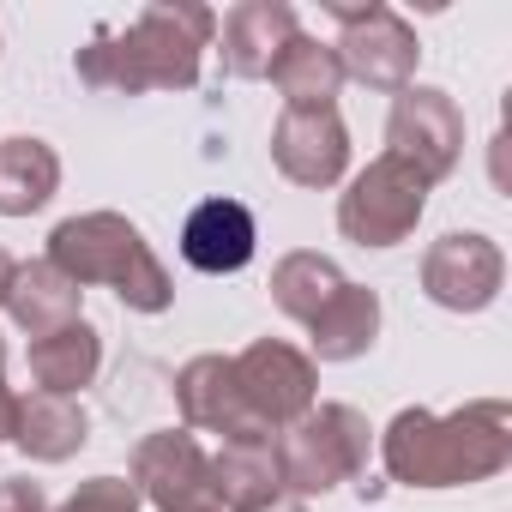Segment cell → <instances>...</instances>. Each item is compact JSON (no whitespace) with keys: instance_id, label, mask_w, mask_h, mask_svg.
I'll list each match as a JSON object with an SVG mask.
<instances>
[{"instance_id":"cell-1","label":"cell","mask_w":512,"mask_h":512,"mask_svg":"<svg viewBox=\"0 0 512 512\" xmlns=\"http://www.w3.org/2000/svg\"><path fill=\"white\" fill-rule=\"evenodd\" d=\"M380 464L398 488H470L512 464V410L506 398H476L452 416L398 410L380 428Z\"/></svg>"},{"instance_id":"cell-2","label":"cell","mask_w":512,"mask_h":512,"mask_svg":"<svg viewBox=\"0 0 512 512\" xmlns=\"http://www.w3.org/2000/svg\"><path fill=\"white\" fill-rule=\"evenodd\" d=\"M211 37H217L211 7H199V0H151L127 31H97L73 55V73L91 91H121V97L193 91Z\"/></svg>"},{"instance_id":"cell-3","label":"cell","mask_w":512,"mask_h":512,"mask_svg":"<svg viewBox=\"0 0 512 512\" xmlns=\"http://www.w3.org/2000/svg\"><path fill=\"white\" fill-rule=\"evenodd\" d=\"M49 266L61 278H73L79 290H91V284L115 290L121 308H133V314H163L175 302V284H169L163 260L139 235V223H127L121 211L61 217L55 235H49Z\"/></svg>"},{"instance_id":"cell-4","label":"cell","mask_w":512,"mask_h":512,"mask_svg":"<svg viewBox=\"0 0 512 512\" xmlns=\"http://www.w3.org/2000/svg\"><path fill=\"white\" fill-rule=\"evenodd\" d=\"M278 476H284V494L290 500H314V494H332L338 482H356L368 470V452H374V428L356 404H314L308 416H296L278 440Z\"/></svg>"},{"instance_id":"cell-5","label":"cell","mask_w":512,"mask_h":512,"mask_svg":"<svg viewBox=\"0 0 512 512\" xmlns=\"http://www.w3.org/2000/svg\"><path fill=\"white\" fill-rule=\"evenodd\" d=\"M422 211H428V181L416 169H404L398 157H386V151L368 169H356L350 187L338 193V229L356 247H398V241H410Z\"/></svg>"},{"instance_id":"cell-6","label":"cell","mask_w":512,"mask_h":512,"mask_svg":"<svg viewBox=\"0 0 512 512\" xmlns=\"http://www.w3.org/2000/svg\"><path fill=\"white\" fill-rule=\"evenodd\" d=\"M332 19H338L332 55L344 67V79H356L368 91H386V97L416 85L422 43H416V31L386 7V0H368V7H332Z\"/></svg>"},{"instance_id":"cell-7","label":"cell","mask_w":512,"mask_h":512,"mask_svg":"<svg viewBox=\"0 0 512 512\" xmlns=\"http://www.w3.org/2000/svg\"><path fill=\"white\" fill-rule=\"evenodd\" d=\"M235 362V386H241V404L247 416L260 422L266 434H284L296 416H308L320 404V374H314V356L284 344V338H253Z\"/></svg>"},{"instance_id":"cell-8","label":"cell","mask_w":512,"mask_h":512,"mask_svg":"<svg viewBox=\"0 0 512 512\" xmlns=\"http://www.w3.org/2000/svg\"><path fill=\"white\" fill-rule=\"evenodd\" d=\"M386 157L416 169L428 187L446 181L464 157V115L440 85H404L386 115Z\"/></svg>"},{"instance_id":"cell-9","label":"cell","mask_w":512,"mask_h":512,"mask_svg":"<svg viewBox=\"0 0 512 512\" xmlns=\"http://www.w3.org/2000/svg\"><path fill=\"white\" fill-rule=\"evenodd\" d=\"M139 500L151 512H223L217 500V476H211V452L187 434V428H157L133 446V476Z\"/></svg>"},{"instance_id":"cell-10","label":"cell","mask_w":512,"mask_h":512,"mask_svg":"<svg viewBox=\"0 0 512 512\" xmlns=\"http://www.w3.org/2000/svg\"><path fill=\"white\" fill-rule=\"evenodd\" d=\"M500 284H506V253H500V241H488L476 229H446L422 253V296L446 314L494 308Z\"/></svg>"},{"instance_id":"cell-11","label":"cell","mask_w":512,"mask_h":512,"mask_svg":"<svg viewBox=\"0 0 512 512\" xmlns=\"http://www.w3.org/2000/svg\"><path fill=\"white\" fill-rule=\"evenodd\" d=\"M272 163L296 187H338L350 175V127L338 109H284L272 127Z\"/></svg>"},{"instance_id":"cell-12","label":"cell","mask_w":512,"mask_h":512,"mask_svg":"<svg viewBox=\"0 0 512 512\" xmlns=\"http://www.w3.org/2000/svg\"><path fill=\"white\" fill-rule=\"evenodd\" d=\"M175 404L187 434H223V440H278L247 416L241 386H235V362L229 356H193L175 374Z\"/></svg>"},{"instance_id":"cell-13","label":"cell","mask_w":512,"mask_h":512,"mask_svg":"<svg viewBox=\"0 0 512 512\" xmlns=\"http://www.w3.org/2000/svg\"><path fill=\"white\" fill-rule=\"evenodd\" d=\"M253 247H260V229L241 199H199L181 223V260L205 278H235L253 260Z\"/></svg>"},{"instance_id":"cell-14","label":"cell","mask_w":512,"mask_h":512,"mask_svg":"<svg viewBox=\"0 0 512 512\" xmlns=\"http://www.w3.org/2000/svg\"><path fill=\"white\" fill-rule=\"evenodd\" d=\"M290 37H296V7H284V0H241L223 19V73L266 79Z\"/></svg>"},{"instance_id":"cell-15","label":"cell","mask_w":512,"mask_h":512,"mask_svg":"<svg viewBox=\"0 0 512 512\" xmlns=\"http://www.w3.org/2000/svg\"><path fill=\"white\" fill-rule=\"evenodd\" d=\"M79 302H85V290H79L73 278H61L49 260H25V266L13 272V290H7V302H0V308L13 314V326H19V332L49 338V332L73 326V320H85V314H79Z\"/></svg>"},{"instance_id":"cell-16","label":"cell","mask_w":512,"mask_h":512,"mask_svg":"<svg viewBox=\"0 0 512 512\" xmlns=\"http://www.w3.org/2000/svg\"><path fill=\"white\" fill-rule=\"evenodd\" d=\"M380 338V296L362 284H344L314 320H308V356L314 362H356Z\"/></svg>"},{"instance_id":"cell-17","label":"cell","mask_w":512,"mask_h":512,"mask_svg":"<svg viewBox=\"0 0 512 512\" xmlns=\"http://www.w3.org/2000/svg\"><path fill=\"white\" fill-rule=\"evenodd\" d=\"M91 440V416L79 398H55V392H31L19 398V428H13V446L37 464H67L79 458V446Z\"/></svg>"},{"instance_id":"cell-18","label":"cell","mask_w":512,"mask_h":512,"mask_svg":"<svg viewBox=\"0 0 512 512\" xmlns=\"http://www.w3.org/2000/svg\"><path fill=\"white\" fill-rule=\"evenodd\" d=\"M103 368V332L91 320H73L49 338H31V380L37 392H55V398H79Z\"/></svg>"},{"instance_id":"cell-19","label":"cell","mask_w":512,"mask_h":512,"mask_svg":"<svg viewBox=\"0 0 512 512\" xmlns=\"http://www.w3.org/2000/svg\"><path fill=\"white\" fill-rule=\"evenodd\" d=\"M211 476H217L223 512H260V506L284 500V476H278L272 440H223L211 452Z\"/></svg>"},{"instance_id":"cell-20","label":"cell","mask_w":512,"mask_h":512,"mask_svg":"<svg viewBox=\"0 0 512 512\" xmlns=\"http://www.w3.org/2000/svg\"><path fill=\"white\" fill-rule=\"evenodd\" d=\"M266 79L278 85L284 109H338V91H344V67H338L332 43H320L308 31H296L284 43V55L272 61Z\"/></svg>"},{"instance_id":"cell-21","label":"cell","mask_w":512,"mask_h":512,"mask_svg":"<svg viewBox=\"0 0 512 512\" xmlns=\"http://www.w3.org/2000/svg\"><path fill=\"white\" fill-rule=\"evenodd\" d=\"M61 193V157L49 139H0V217H31Z\"/></svg>"},{"instance_id":"cell-22","label":"cell","mask_w":512,"mask_h":512,"mask_svg":"<svg viewBox=\"0 0 512 512\" xmlns=\"http://www.w3.org/2000/svg\"><path fill=\"white\" fill-rule=\"evenodd\" d=\"M344 284H350V278L338 272V260H332V253H314V247L284 253V260L272 266V302H278V314H290L296 326H308Z\"/></svg>"},{"instance_id":"cell-23","label":"cell","mask_w":512,"mask_h":512,"mask_svg":"<svg viewBox=\"0 0 512 512\" xmlns=\"http://www.w3.org/2000/svg\"><path fill=\"white\" fill-rule=\"evenodd\" d=\"M145 500H139V488L127 482V476H91V482H79L73 494H67V506H55V512H139Z\"/></svg>"},{"instance_id":"cell-24","label":"cell","mask_w":512,"mask_h":512,"mask_svg":"<svg viewBox=\"0 0 512 512\" xmlns=\"http://www.w3.org/2000/svg\"><path fill=\"white\" fill-rule=\"evenodd\" d=\"M0 512H49L43 482H31V476H0Z\"/></svg>"},{"instance_id":"cell-25","label":"cell","mask_w":512,"mask_h":512,"mask_svg":"<svg viewBox=\"0 0 512 512\" xmlns=\"http://www.w3.org/2000/svg\"><path fill=\"white\" fill-rule=\"evenodd\" d=\"M13 428H19V392L0 380V440H13Z\"/></svg>"},{"instance_id":"cell-26","label":"cell","mask_w":512,"mask_h":512,"mask_svg":"<svg viewBox=\"0 0 512 512\" xmlns=\"http://www.w3.org/2000/svg\"><path fill=\"white\" fill-rule=\"evenodd\" d=\"M13 272H19V260H13L7 247H0V302H7V290H13Z\"/></svg>"},{"instance_id":"cell-27","label":"cell","mask_w":512,"mask_h":512,"mask_svg":"<svg viewBox=\"0 0 512 512\" xmlns=\"http://www.w3.org/2000/svg\"><path fill=\"white\" fill-rule=\"evenodd\" d=\"M260 512H308V506H302V500H290V494H284V500H272V506H260Z\"/></svg>"},{"instance_id":"cell-28","label":"cell","mask_w":512,"mask_h":512,"mask_svg":"<svg viewBox=\"0 0 512 512\" xmlns=\"http://www.w3.org/2000/svg\"><path fill=\"white\" fill-rule=\"evenodd\" d=\"M0 368H7V338H0Z\"/></svg>"}]
</instances>
